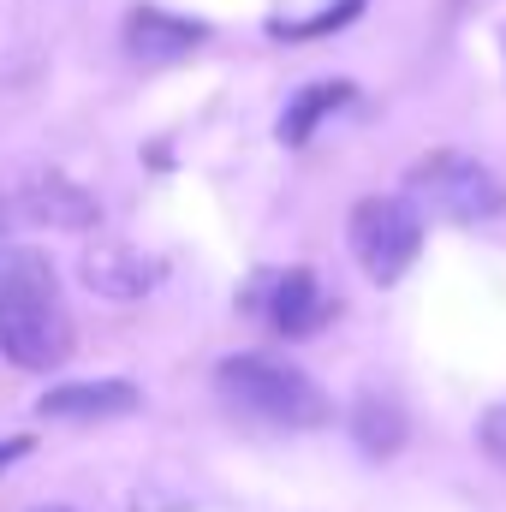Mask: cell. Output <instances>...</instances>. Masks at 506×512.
<instances>
[{"mask_svg":"<svg viewBox=\"0 0 506 512\" xmlns=\"http://www.w3.org/2000/svg\"><path fill=\"white\" fill-rule=\"evenodd\" d=\"M352 435H358V447L364 453H399L405 447V411H399V399H387V393H364L358 405H352Z\"/></svg>","mask_w":506,"mask_h":512,"instance_id":"obj_10","label":"cell"},{"mask_svg":"<svg viewBox=\"0 0 506 512\" xmlns=\"http://www.w3.org/2000/svg\"><path fill=\"white\" fill-rule=\"evenodd\" d=\"M18 209H24L36 227H60V233H84V227H96V221H102L96 197H90L84 185L60 179V173L30 179V185H24V197H18Z\"/></svg>","mask_w":506,"mask_h":512,"instance_id":"obj_7","label":"cell"},{"mask_svg":"<svg viewBox=\"0 0 506 512\" xmlns=\"http://www.w3.org/2000/svg\"><path fill=\"white\" fill-rule=\"evenodd\" d=\"M6 215H12V209H6V203H0V233H6Z\"/></svg>","mask_w":506,"mask_h":512,"instance_id":"obj_14","label":"cell"},{"mask_svg":"<svg viewBox=\"0 0 506 512\" xmlns=\"http://www.w3.org/2000/svg\"><path fill=\"white\" fill-rule=\"evenodd\" d=\"M36 411L54 417V423H102V417L137 411V387L131 382H66V387H48L36 399Z\"/></svg>","mask_w":506,"mask_h":512,"instance_id":"obj_9","label":"cell"},{"mask_svg":"<svg viewBox=\"0 0 506 512\" xmlns=\"http://www.w3.org/2000/svg\"><path fill=\"white\" fill-rule=\"evenodd\" d=\"M256 310L268 316L274 334L304 340V334H316V328L328 322V292H322V280H316L310 268H286V274H268V280H262Z\"/></svg>","mask_w":506,"mask_h":512,"instance_id":"obj_5","label":"cell"},{"mask_svg":"<svg viewBox=\"0 0 506 512\" xmlns=\"http://www.w3.org/2000/svg\"><path fill=\"white\" fill-rule=\"evenodd\" d=\"M483 453H489L495 465H506V405H495V411L483 417Z\"/></svg>","mask_w":506,"mask_h":512,"instance_id":"obj_12","label":"cell"},{"mask_svg":"<svg viewBox=\"0 0 506 512\" xmlns=\"http://www.w3.org/2000/svg\"><path fill=\"white\" fill-rule=\"evenodd\" d=\"M0 352L18 370H54L72 352V316L60 304L54 268L30 245L0 251Z\"/></svg>","mask_w":506,"mask_h":512,"instance_id":"obj_1","label":"cell"},{"mask_svg":"<svg viewBox=\"0 0 506 512\" xmlns=\"http://www.w3.org/2000/svg\"><path fill=\"white\" fill-rule=\"evenodd\" d=\"M36 512H72V507H36Z\"/></svg>","mask_w":506,"mask_h":512,"instance_id":"obj_15","label":"cell"},{"mask_svg":"<svg viewBox=\"0 0 506 512\" xmlns=\"http://www.w3.org/2000/svg\"><path fill=\"white\" fill-rule=\"evenodd\" d=\"M423 251V215L405 197H364L352 209V256L364 262V274L393 286Z\"/></svg>","mask_w":506,"mask_h":512,"instance_id":"obj_4","label":"cell"},{"mask_svg":"<svg viewBox=\"0 0 506 512\" xmlns=\"http://www.w3.org/2000/svg\"><path fill=\"white\" fill-rule=\"evenodd\" d=\"M411 197L441 215V221H459V227H477V221H495L506 209V191L489 167H477L471 155H429L411 167Z\"/></svg>","mask_w":506,"mask_h":512,"instance_id":"obj_3","label":"cell"},{"mask_svg":"<svg viewBox=\"0 0 506 512\" xmlns=\"http://www.w3.org/2000/svg\"><path fill=\"white\" fill-rule=\"evenodd\" d=\"M352 102V84H310V90H298V102L280 114V143H310V131L322 126L334 108H346Z\"/></svg>","mask_w":506,"mask_h":512,"instance_id":"obj_11","label":"cell"},{"mask_svg":"<svg viewBox=\"0 0 506 512\" xmlns=\"http://www.w3.org/2000/svg\"><path fill=\"white\" fill-rule=\"evenodd\" d=\"M161 280V256H143L131 245H90L84 251V286L102 292V298H143L149 286Z\"/></svg>","mask_w":506,"mask_h":512,"instance_id":"obj_8","label":"cell"},{"mask_svg":"<svg viewBox=\"0 0 506 512\" xmlns=\"http://www.w3.org/2000/svg\"><path fill=\"white\" fill-rule=\"evenodd\" d=\"M203 42V24L191 18H173L161 6H137L126 18V54L143 66H173V60H191Z\"/></svg>","mask_w":506,"mask_h":512,"instance_id":"obj_6","label":"cell"},{"mask_svg":"<svg viewBox=\"0 0 506 512\" xmlns=\"http://www.w3.org/2000/svg\"><path fill=\"white\" fill-rule=\"evenodd\" d=\"M24 453H30V441H24V435H12V441H0V471H6V465H18Z\"/></svg>","mask_w":506,"mask_h":512,"instance_id":"obj_13","label":"cell"},{"mask_svg":"<svg viewBox=\"0 0 506 512\" xmlns=\"http://www.w3.org/2000/svg\"><path fill=\"white\" fill-rule=\"evenodd\" d=\"M215 387L227 405H239L256 423H274V429H316L328 423V393L310 382L304 370L280 364V358H262V352H245V358H227L215 370Z\"/></svg>","mask_w":506,"mask_h":512,"instance_id":"obj_2","label":"cell"}]
</instances>
